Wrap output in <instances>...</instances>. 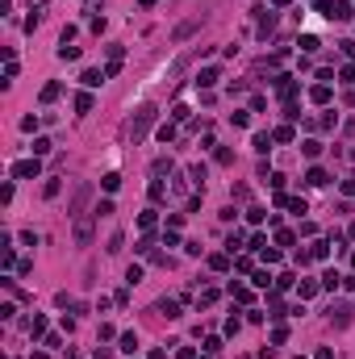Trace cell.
Wrapping results in <instances>:
<instances>
[{
    "label": "cell",
    "mask_w": 355,
    "mask_h": 359,
    "mask_svg": "<svg viewBox=\"0 0 355 359\" xmlns=\"http://www.w3.org/2000/svg\"><path fill=\"white\" fill-rule=\"evenodd\" d=\"M155 117H159L155 104H138L134 121H130V142H142L146 134H151V125H155Z\"/></svg>",
    "instance_id": "obj_1"
},
{
    "label": "cell",
    "mask_w": 355,
    "mask_h": 359,
    "mask_svg": "<svg viewBox=\"0 0 355 359\" xmlns=\"http://www.w3.org/2000/svg\"><path fill=\"white\" fill-rule=\"evenodd\" d=\"M38 171H42L38 159H21V163H13V175H17V180H34Z\"/></svg>",
    "instance_id": "obj_2"
},
{
    "label": "cell",
    "mask_w": 355,
    "mask_h": 359,
    "mask_svg": "<svg viewBox=\"0 0 355 359\" xmlns=\"http://www.w3.org/2000/svg\"><path fill=\"white\" fill-rule=\"evenodd\" d=\"M88 196H92V184H80V188H75L71 205H67V209H71V217H75V213H84V205H88Z\"/></svg>",
    "instance_id": "obj_3"
},
{
    "label": "cell",
    "mask_w": 355,
    "mask_h": 359,
    "mask_svg": "<svg viewBox=\"0 0 355 359\" xmlns=\"http://www.w3.org/2000/svg\"><path fill=\"white\" fill-rule=\"evenodd\" d=\"M201 30V17H192V21H184V25H176V30H171V42H184L188 34H197Z\"/></svg>",
    "instance_id": "obj_4"
},
{
    "label": "cell",
    "mask_w": 355,
    "mask_h": 359,
    "mask_svg": "<svg viewBox=\"0 0 355 359\" xmlns=\"http://www.w3.org/2000/svg\"><path fill=\"white\" fill-rule=\"evenodd\" d=\"M271 30H276V13H271L268 4H263V9H259V38H268Z\"/></svg>",
    "instance_id": "obj_5"
},
{
    "label": "cell",
    "mask_w": 355,
    "mask_h": 359,
    "mask_svg": "<svg viewBox=\"0 0 355 359\" xmlns=\"http://www.w3.org/2000/svg\"><path fill=\"white\" fill-rule=\"evenodd\" d=\"M276 92H280L284 101H292V96H297V84H292V75H276Z\"/></svg>",
    "instance_id": "obj_6"
},
{
    "label": "cell",
    "mask_w": 355,
    "mask_h": 359,
    "mask_svg": "<svg viewBox=\"0 0 355 359\" xmlns=\"http://www.w3.org/2000/svg\"><path fill=\"white\" fill-rule=\"evenodd\" d=\"M75 242H80V246H88V242H92V217H84L80 226H75Z\"/></svg>",
    "instance_id": "obj_7"
},
{
    "label": "cell",
    "mask_w": 355,
    "mask_h": 359,
    "mask_svg": "<svg viewBox=\"0 0 355 359\" xmlns=\"http://www.w3.org/2000/svg\"><path fill=\"white\" fill-rule=\"evenodd\" d=\"M330 322H334V326H338V330H343V326H351V309H347V305L330 309Z\"/></svg>",
    "instance_id": "obj_8"
},
{
    "label": "cell",
    "mask_w": 355,
    "mask_h": 359,
    "mask_svg": "<svg viewBox=\"0 0 355 359\" xmlns=\"http://www.w3.org/2000/svg\"><path fill=\"white\" fill-rule=\"evenodd\" d=\"M326 180H330V175H326L322 167H309V175H305V184H313V188H322Z\"/></svg>",
    "instance_id": "obj_9"
},
{
    "label": "cell",
    "mask_w": 355,
    "mask_h": 359,
    "mask_svg": "<svg viewBox=\"0 0 355 359\" xmlns=\"http://www.w3.org/2000/svg\"><path fill=\"white\" fill-rule=\"evenodd\" d=\"M80 80H84V84H88V88H101V84H104V80H109V75H101V71H84V75H80Z\"/></svg>",
    "instance_id": "obj_10"
},
{
    "label": "cell",
    "mask_w": 355,
    "mask_h": 359,
    "mask_svg": "<svg viewBox=\"0 0 355 359\" xmlns=\"http://www.w3.org/2000/svg\"><path fill=\"white\" fill-rule=\"evenodd\" d=\"M301 151H305V159H318V154H322V142H313V138H309V142H301Z\"/></svg>",
    "instance_id": "obj_11"
},
{
    "label": "cell",
    "mask_w": 355,
    "mask_h": 359,
    "mask_svg": "<svg viewBox=\"0 0 355 359\" xmlns=\"http://www.w3.org/2000/svg\"><path fill=\"white\" fill-rule=\"evenodd\" d=\"M101 184H104V192H117V184H121V175H117V171H109V175L101 180Z\"/></svg>",
    "instance_id": "obj_12"
},
{
    "label": "cell",
    "mask_w": 355,
    "mask_h": 359,
    "mask_svg": "<svg viewBox=\"0 0 355 359\" xmlns=\"http://www.w3.org/2000/svg\"><path fill=\"white\" fill-rule=\"evenodd\" d=\"M271 138H276V142H292V138H297V134H292V125H280V130L271 134Z\"/></svg>",
    "instance_id": "obj_13"
},
{
    "label": "cell",
    "mask_w": 355,
    "mask_h": 359,
    "mask_svg": "<svg viewBox=\"0 0 355 359\" xmlns=\"http://www.w3.org/2000/svg\"><path fill=\"white\" fill-rule=\"evenodd\" d=\"M197 84H201V88H213V84H218V71H213V67H209V71H201Z\"/></svg>",
    "instance_id": "obj_14"
},
{
    "label": "cell",
    "mask_w": 355,
    "mask_h": 359,
    "mask_svg": "<svg viewBox=\"0 0 355 359\" xmlns=\"http://www.w3.org/2000/svg\"><path fill=\"white\" fill-rule=\"evenodd\" d=\"M121 351H130V355H134V351H138V334H121Z\"/></svg>",
    "instance_id": "obj_15"
},
{
    "label": "cell",
    "mask_w": 355,
    "mask_h": 359,
    "mask_svg": "<svg viewBox=\"0 0 355 359\" xmlns=\"http://www.w3.org/2000/svg\"><path fill=\"white\" fill-rule=\"evenodd\" d=\"M63 92V88H59V84H46V88H42V101H46V104H51L54 101V96H59Z\"/></svg>",
    "instance_id": "obj_16"
},
{
    "label": "cell",
    "mask_w": 355,
    "mask_h": 359,
    "mask_svg": "<svg viewBox=\"0 0 355 359\" xmlns=\"http://www.w3.org/2000/svg\"><path fill=\"white\" fill-rule=\"evenodd\" d=\"M75 109H80V113H88V109H92V96L80 92V96H75Z\"/></svg>",
    "instance_id": "obj_17"
},
{
    "label": "cell",
    "mask_w": 355,
    "mask_h": 359,
    "mask_svg": "<svg viewBox=\"0 0 355 359\" xmlns=\"http://www.w3.org/2000/svg\"><path fill=\"white\" fill-rule=\"evenodd\" d=\"M238 246H242V234H238V230H234V234L226 238V251H230V255H234V251H238Z\"/></svg>",
    "instance_id": "obj_18"
},
{
    "label": "cell",
    "mask_w": 355,
    "mask_h": 359,
    "mask_svg": "<svg viewBox=\"0 0 355 359\" xmlns=\"http://www.w3.org/2000/svg\"><path fill=\"white\" fill-rule=\"evenodd\" d=\"M59 188H63L59 180H46V188H42V196H51V201H54V196H59Z\"/></svg>",
    "instance_id": "obj_19"
},
{
    "label": "cell",
    "mask_w": 355,
    "mask_h": 359,
    "mask_svg": "<svg viewBox=\"0 0 355 359\" xmlns=\"http://www.w3.org/2000/svg\"><path fill=\"white\" fill-rule=\"evenodd\" d=\"M109 213H113V201H101V205L92 209V217H109Z\"/></svg>",
    "instance_id": "obj_20"
},
{
    "label": "cell",
    "mask_w": 355,
    "mask_h": 359,
    "mask_svg": "<svg viewBox=\"0 0 355 359\" xmlns=\"http://www.w3.org/2000/svg\"><path fill=\"white\" fill-rule=\"evenodd\" d=\"M276 242H280V246H292V242H297V234H292V230H280V234H276Z\"/></svg>",
    "instance_id": "obj_21"
},
{
    "label": "cell",
    "mask_w": 355,
    "mask_h": 359,
    "mask_svg": "<svg viewBox=\"0 0 355 359\" xmlns=\"http://www.w3.org/2000/svg\"><path fill=\"white\" fill-rule=\"evenodd\" d=\"M209 267H218V272H226V267H230V255H213V259H209Z\"/></svg>",
    "instance_id": "obj_22"
},
{
    "label": "cell",
    "mask_w": 355,
    "mask_h": 359,
    "mask_svg": "<svg viewBox=\"0 0 355 359\" xmlns=\"http://www.w3.org/2000/svg\"><path fill=\"white\" fill-rule=\"evenodd\" d=\"M159 313H167V318H180V313H176V301H159Z\"/></svg>",
    "instance_id": "obj_23"
},
{
    "label": "cell",
    "mask_w": 355,
    "mask_h": 359,
    "mask_svg": "<svg viewBox=\"0 0 355 359\" xmlns=\"http://www.w3.org/2000/svg\"><path fill=\"white\" fill-rule=\"evenodd\" d=\"M284 205H288L292 213H309V209H305V201H301V196H292V201H284Z\"/></svg>",
    "instance_id": "obj_24"
},
{
    "label": "cell",
    "mask_w": 355,
    "mask_h": 359,
    "mask_svg": "<svg viewBox=\"0 0 355 359\" xmlns=\"http://www.w3.org/2000/svg\"><path fill=\"white\" fill-rule=\"evenodd\" d=\"M138 226H142V230H151V226H155V209H146V213L138 217Z\"/></svg>",
    "instance_id": "obj_25"
},
{
    "label": "cell",
    "mask_w": 355,
    "mask_h": 359,
    "mask_svg": "<svg viewBox=\"0 0 355 359\" xmlns=\"http://www.w3.org/2000/svg\"><path fill=\"white\" fill-rule=\"evenodd\" d=\"M138 280H142V267L134 263V267H130V272H125V284H138Z\"/></svg>",
    "instance_id": "obj_26"
},
{
    "label": "cell",
    "mask_w": 355,
    "mask_h": 359,
    "mask_svg": "<svg viewBox=\"0 0 355 359\" xmlns=\"http://www.w3.org/2000/svg\"><path fill=\"white\" fill-rule=\"evenodd\" d=\"M313 101L326 104V101H330V88H326V84H322V88H313Z\"/></svg>",
    "instance_id": "obj_27"
},
{
    "label": "cell",
    "mask_w": 355,
    "mask_h": 359,
    "mask_svg": "<svg viewBox=\"0 0 355 359\" xmlns=\"http://www.w3.org/2000/svg\"><path fill=\"white\" fill-rule=\"evenodd\" d=\"M188 180H197V184H201V180H205V163H197V167H188Z\"/></svg>",
    "instance_id": "obj_28"
},
{
    "label": "cell",
    "mask_w": 355,
    "mask_h": 359,
    "mask_svg": "<svg viewBox=\"0 0 355 359\" xmlns=\"http://www.w3.org/2000/svg\"><path fill=\"white\" fill-rule=\"evenodd\" d=\"M155 175H163V171H171V159H155V167H151Z\"/></svg>",
    "instance_id": "obj_29"
},
{
    "label": "cell",
    "mask_w": 355,
    "mask_h": 359,
    "mask_svg": "<svg viewBox=\"0 0 355 359\" xmlns=\"http://www.w3.org/2000/svg\"><path fill=\"white\" fill-rule=\"evenodd\" d=\"M338 46H343V54H347V59H355V42H338Z\"/></svg>",
    "instance_id": "obj_30"
},
{
    "label": "cell",
    "mask_w": 355,
    "mask_h": 359,
    "mask_svg": "<svg viewBox=\"0 0 355 359\" xmlns=\"http://www.w3.org/2000/svg\"><path fill=\"white\" fill-rule=\"evenodd\" d=\"M318 359H334V351H330V347H322V351H318Z\"/></svg>",
    "instance_id": "obj_31"
},
{
    "label": "cell",
    "mask_w": 355,
    "mask_h": 359,
    "mask_svg": "<svg viewBox=\"0 0 355 359\" xmlns=\"http://www.w3.org/2000/svg\"><path fill=\"white\" fill-rule=\"evenodd\" d=\"M138 4H142V9H151V4H159V0H138Z\"/></svg>",
    "instance_id": "obj_32"
},
{
    "label": "cell",
    "mask_w": 355,
    "mask_h": 359,
    "mask_svg": "<svg viewBox=\"0 0 355 359\" xmlns=\"http://www.w3.org/2000/svg\"><path fill=\"white\" fill-rule=\"evenodd\" d=\"M271 4H276V9H280V4H288V0H271Z\"/></svg>",
    "instance_id": "obj_33"
},
{
    "label": "cell",
    "mask_w": 355,
    "mask_h": 359,
    "mask_svg": "<svg viewBox=\"0 0 355 359\" xmlns=\"http://www.w3.org/2000/svg\"><path fill=\"white\" fill-rule=\"evenodd\" d=\"M30 359H46V355H42V351H38V355H30Z\"/></svg>",
    "instance_id": "obj_34"
},
{
    "label": "cell",
    "mask_w": 355,
    "mask_h": 359,
    "mask_svg": "<svg viewBox=\"0 0 355 359\" xmlns=\"http://www.w3.org/2000/svg\"><path fill=\"white\" fill-rule=\"evenodd\" d=\"M297 359H301V355H297Z\"/></svg>",
    "instance_id": "obj_35"
}]
</instances>
